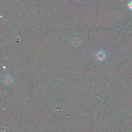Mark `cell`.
I'll use <instances>...</instances> for the list:
<instances>
[{"label":"cell","instance_id":"cell-1","mask_svg":"<svg viewBox=\"0 0 132 132\" xmlns=\"http://www.w3.org/2000/svg\"><path fill=\"white\" fill-rule=\"evenodd\" d=\"M96 58L98 60H103L105 58V54L103 52L100 51V52L97 53V54L96 55Z\"/></svg>","mask_w":132,"mask_h":132},{"label":"cell","instance_id":"cell-2","mask_svg":"<svg viewBox=\"0 0 132 132\" xmlns=\"http://www.w3.org/2000/svg\"><path fill=\"white\" fill-rule=\"evenodd\" d=\"M4 82L7 85H10L12 84V82H13V79L12 78V77H11L9 76H6L5 79H4Z\"/></svg>","mask_w":132,"mask_h":132},{"label":"cell","instance_id":"cell-3","mask_svg":"<svg viewBox=\"0 0 132 132\" xmlns=\"http://www.w3.org/2000/svg\"><path fill=\"white\" fill-rule=\"evenodd\" d=\"M128 8L132 10V1H130L128 3Z\"/></svg>","mask_w":132,"mask_h":132}]
</instances>
